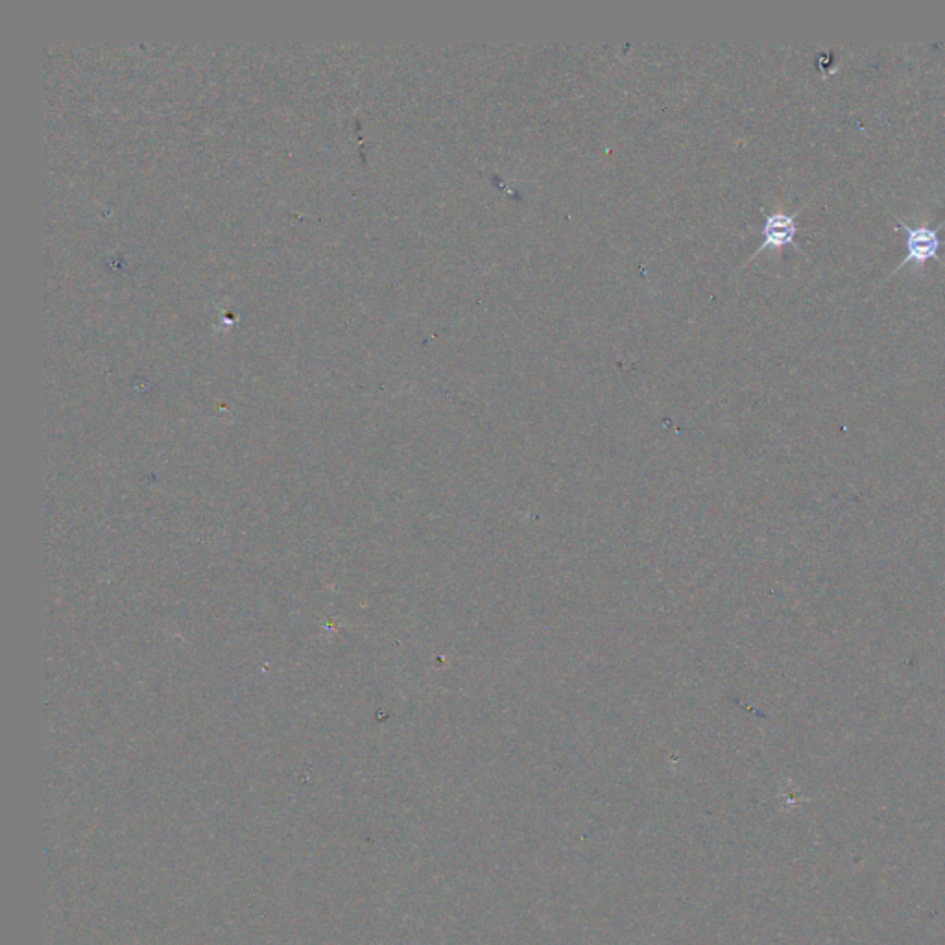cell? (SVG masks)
Segmentation results:
<instances>
[{
    "instance_id": "cell-1",
    "label": "cell",
    "mask_w": 945,
    "mask_h": 945,
    "mask_svg": "<svg viewBox=\"0 0 945 945\" xmlns=\"http://www.w3.org/2000/svg\"><path fill=\"white\" fill-rule=\"evenodd\" d=\"M899 228L905 229L907 231V257L901 261V263L896 266V270L892 274L899 272L901 268H905L910 261H918V263H925L929 259H936L938 263L945 266L944 259L938 255V250L942 246V240L938 237V231L944 228V222L938 224L936 228H929V226H922V228H910L909 224L901 218H896Z\"/></svg>"
},
{
    "instance_id": "cell-2",
    "label": "cell",
    "mask_w": 945,
    "mask_h": 945,
    "mask_svg": "<svg viewBox=\"0 0 945 945\" xmlns=\"http://www.w3.org/2000/svg\"><path fill=\"white\" fill-rule=\"evenodd\" d=\"M803 207H798L794 213H765V226H763V244L757 248V253L763 252L766 248H783L792 244L798 252L802 248L796 242L798 235V224L796 218L802 213Z\"/></svg>"
}]
</instances>
